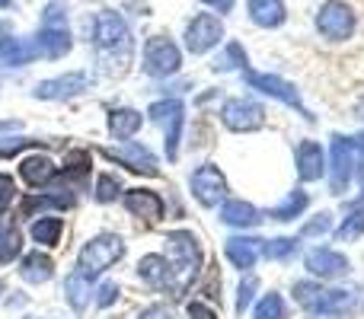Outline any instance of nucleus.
<instances>
[{"instance_id": "obj_1", "label": "nucleus", "mask_w": 364, "mask_h": 319, "mask_svg": "<svg viewBox=\"0 0 364 319\" xmlns=\"http://www.w3.org/2000/svg\"><path fill=\"white\" fill-rule=\"evenodd\" d=\"M122 256H125V243H122V237H115V233H102V237L90 239V243L80 249L77 271H80L83 278H96L106 269H112Z\"/></svg>"}, {"instance_id": "obj_2", "label": "nucleus", "mask_w": 364, "mask_h": 319, "mask_svg": "<svg viewBox=\"0 0 364 319\" xmlns=\"http://www.w3.org/2000/svg\"><path fill=\"white\" fill-rule=\"evenodd\" d=\"M93 42H96V48H100L102 55H115V51H122V55L128 58V51H132V32H128V23L115 10L96 13Z\"/></svg>"}, {"instance_id": "obj_3", "label": "nucleus", "mask_w": 364, "mask_h": 319, "mask_svg": "<svg viewBox=\"0 0 364 319\" xmlns=\"http://www.w3.org/2000/svg\"><path fill=\"white\" fill-rule=\"evenodd\" d=\"M166 249H170V265H173V275L182 278V288L195 278L201 265V252H198V239L192 237L188 230H173L166 233Z\"/></svg>"}, {"instance_id": "obj_4", "label": "nucleus", "mask_w": 364, "mask_h": 319, "mask_svg": "<svg viewBox=\"0 0 364 319\" xmlns=\"http://www.w3.org/2000/svg\"><path fill=\"white\" fill-rule=\"evenodd\" d=\"M316 29L329 42H346L355 32V13L346 0H326L316 13Z\"/></svg>"}, {"instance_id": "obj_5", "label": "nucleus", "mask_w": 364, "mask_h": 319, "mask_svg": "<svg viewBox=\"0 0 364 319\" xmlns=\"http://www.w3.org/2000/svg\"><path fill=\"white\" fill-rule=\"evenodd\" d=\"M220 121H224L230 131H259V128L265 125V109L259 106L256 99H243V96H237V99H227L224 109H220Z\"/></svg>"}, {"instance_id": "obj_6", "label": "nucleus", "mask_w": 364, "mask_h": 319, "mask_svg": "<svg viewBox=\"0 0 364 319\" xmlns=\"http://www.w3.org/2000/svg\"><path fill=\"white\" fill-rule=\"evenodd\" d=\"M179 64H182V55L170 38H164V36L147 38V45H144V70L147 74L151 77H173L179 70Z\"/></svg>"}, {"instance_id": "obj_7", "label": "nucleus", "mask_w": 364, "mask_h": 319, "mask_svg": "<svg viewBox=\"0 0 364 319\" xmlns=\"http://www.w3.org/2000/svg\"><path fill=\"white\" fill-rule=\"evenodd\" d=\"M188 185H192L195 201L205 205V207H214L218 201L227 198V179H224V173H220L218 166H211V163H205V166L195 169Z\"/></svg>"}, {"instance_id": "obj_8", "label": "nucleus", "mask_w": 364, "mask_h": 319, "mask_svg": "<svg viewBox=\"0 0 364 319\" xmlns=\"http://www.w3.org/2000/svg\"><path fill=\"white\" fill-rule=\"evenodd\" d=\"M246 83H250L252 90H259V93L272 96V99H282L284 106L297 109V112H301L304 119H314V115H310L307 109H304L301 93H297V90L291 87L288 80H282V77H275V74H252V70H246Z\"/></svg>"}, {"instance_id": "obj_9", "label": "nucleus", "mask_w": 364, "mask_h": 319, "mask_svg": "<svg viewBox=\"0 0 364 319\" xmlns=\"http://www.w3.org/2000/svg\"><path fill=\"white\" fill-rule=\"evenodd\" d=\"M154 119L164 125L166 131V157L176 160L179 153V134H182V121H186V106H182L179 99H164V102H154L151 112Z\"/></svg>"}, {"instance_id": "obj_10", "label": "nucleus", "mask_w": 364, "mask_h": 319, "mask_svg": "<svg viewBox=\"0 0 364 319\" xmlns=\"http://www.w3.org/2000/svg\"><path fill=\"white\" fill-rule=\"evenodd\" d=\"M220 38H224L220 19L211 16V13H198L186 29V48L192 51V55H205V51H211Z\"/></svg>"}, {"instance_id": "obj_11", "label": "nucleus", "mask_w": 364, "mask_h": 319, "mask_svg": "<svg viewBox=\"0 0 364 319\" xmlns=\"http://www.w3.org/2000/svg\"><path fill=\"white\" fill-rule=\"evenodd\" d=\"M355 175V151H352V138H342L336 134L333 138V160H329V185H333V195H342L348 188Z\"/></svg>"}, {"instance_id": "obj_12", "label": "nucleus", "mask_w": 364, "mask_h": 319, "mask_svg": "<svg viewBox=\"0 0 364 319\" xmlns=\"http://www.w3.org/2000/svg\"><path fill=\"white\" fill-rule=\"evenodd\" d=\"M83 90H90V74L70 70V74L55 77V80H42L36 87V96L38 99H70V96L83 93Z\"/></svg>"}, {"instance_id": "obj_13", "label": "nucleus", "mask_w": 364, "mask_h": 319, "mask_svg": "<svg viewBox=\"0 0 364 319\" xmlns=\"http://www.w3.org/2000/svg\"><path fill=\"white\" fill-rule=\"evenodd\" d=\"M304 265H307V271L316 278H342L348 271V259L336 249H310Z\"/></svg>"}, {"instance_id": "obj_14", "label": "nucleus", "mask_w": 364, "mask_h": 319, "mask_svg": "<svg viewBox=\"0 0 364 319\" xmlns=\"http://www.w3.org/2000/svg\"><path fill=\"white\" fill-rule=\"evenodd\" d=\"M106 157L122 163V166H128L132 173H144V175H157L160 173L157 157H154L147 147H141V144H125V147H119V151H106Z\"/></svg>"}, {"instance_id": "obj_15", "label": "nucleus", "mask_w": 364, "mask_h": 319, "mask_svg": "<svg viewBox=\"0 0 364 319\" xmlns=\"http://www.w3.org/2000/svg\"><path fill=\"white\" fill-rule=\"evenodd\" d=\"M323 173H326V153H323V147L316 141H304L297 147V175L304 182H316Z\"/></svg>"}, {"instance_id": "obj_16", "label": "nucleus", "mask_w": 364, "mask_h": 319, "mask_svg": "<svg viewBox=\"0 0 364 319\" xmlns=\"http://www.w3.org/2000/svg\"><path fill=\"white\" fill-rule=\"evenodd\" d=\"M224 252L240 271H246V269L256 265L259 256H262V239H256V237H230L224 243Z\"/></svg>"}, {"instance_id": "obj_17", "label": "nucleus", "mask_w": 364, "mask_h": 319, "mask_svg": "<svg viewBox=\"0 0 364 319\" xmlns=\"http://www.w3.org/2000/svg\"><path fill=\"white\" fill-rule=\"evenodd\" d=\"M125 207L134 214V217H144V220H160L164 217V198L151 188H132L125 195Z\"/></svg>"}, {"instance_id": "obj_18", "label": "nucleus", "mask_w": 364, "mask_h": 319, "mask_svg": "<svg viewBox=\"0 0 364 319\" xmlns=\"http://www.w3.org/2000/svg\"><path fill=\"white\" fill-rule=\"evenodd\" d=\"M138 275H141V281L151 284V288H166V284H173V265L166 256L151 252V256H144L138 262Z\"/></svg>"}, {"instance_id": "obj_19", "label": "nucleus", "mask_w": 364, "mask_h": 319, "mask_svg": "<svg viewBox=\"0 0 364 319\" xmlns=\"http://www.w3.org/2000/svg\"><path fill=\"white\" fill-rule=\"evenodd\" d=\"M36 55L48 58V61H58V58H64L70 51V32L68 29H45L36 36Z\"/></svg>"}, {"instance_id": "obj_20", "label": "nucleus", "mask_w": 364, "mask_h": 319, "mask_svg": "<svg viewBox=\"0 0 364 319\" xmlns=\"http://www.w3.org/2000/svg\"><path fill=\"white\" fill-rule=\"evenodd\" d=\"M246 10H250L252 23L262 26V29H275V26H282L284 16H288L284 0H250V4H246Z\"/></svg>"}, {"instance_id": "obj_21", "label": "nucleus", "mask_w": 364, "mask_h": 319, "mask_svg": "<svg viewBox=\"0 0 364 319\" xmlns=\"http://www.w3.org/2000/svg\"><path fill=\"white\" fill-rule=\"evenodd\" d=\"M19 175H23L32 188H42L58 175V166H55V160H48V157H26L19 163Z\"/></svg>"}, {"instance_id": "obj_22", "label": "nucleus", "mask_w": 364, "mask_h": 319, "mask_svg": "<svg viewBox=\"0 0 364 319\" xmlns=\"http://www.w3.org/2000/svg\"><path fill=\"white\" fill-rule=\"evenodd\" d=\"M36 58V45L26 38H0V64L6 67H26Z\"/></svg>"}, {"instance_id": "obj_23", "label": "nucleus", "mask_w": 364, "mask_h": 319, "mask_svg": "<svg viewBox=\"0 0 364 319\" xmlns=\"http://www.w3.org/2000/svg\"><path fill=\"white\" fill-rule=\"evenodd\" d=\"M19 275H23V281H29V284H45L51 275H55V262H51L45 252L36 249L19 262Z\"/></svg>"}, {"instance_id": "obj_24", "label": "nucleus", "mask_w": 364, "mask_h": 319, "mask_svg": "<svg viewBox=\"0 0 364 319\" xmlns=\"http://www.w3.org/2000/svg\"><path fill=\"white\" fill-rule=\"evenodd\" d=\"M220 220H224L227 227H243V230H246V227H256L262 217H259V211L250 205V201L230 198L224 205V211H220Z\"/></svg>"}, {"instance_id": "obj_25", "label": "nucleus", "mask_w": 364, "mask_h": 319, "mask_svg": "<svg viewBox=\"0 0 364 319\" xmlns=\"http://www.w3.org/2000/svg\"><path fill=\"white\" fill-rule=\"evenodd\" d=\"M141 112H134V109H112V115H109V131H112V138L119 141H132L134 134L141 131Z\"/></svg>"}, {"instance_id": "obj_26", "label": "nucleus", "mask_w": 364, "mask_h": 319, "mask_svg": "<svg viewBox=\"0 0 364 319\" xmlns=\"http://www.w3.org/2000/svg\"><path fill=\"white\" fill-rule=\"evenodd\" d=\"M32 239H36L38 246H58V239H61L64 233V220L61 217H51V214H45V217H38L36 224H32Z\"/></svg>"}, {"instance_id": "obj_27", "label": "nucleus", "mask_w": 364, "mask_h": 319, "mask_svg": "<svg viewBox=\"0 0 364 319\" xmlns=\"http://www.w3.org/2000/svg\"><path fill=\"white\" fill-rule=\"evenodd\" d=\"M355 307V294H348V291H326V294L320 297V303H316L310 313H320V316H339L346 313V310Z\"/></svg>"}, {"instance_id": "obj_28", "label": "nucleus", "mask_w": 364, "mask_h": 319, "mask_svg": "<svg viewBox=\"0 0 364 319\" xmlns=\"http://www.w3.org/2000/svg\"><path fill=\"white\" fill-rule=\"evenodd\" d=\"M307 205H310L307 192H291L288 198L282 201V205H278V207H272V211H269V217H275V220H294L297 214H301Z\"/></svg>"}, {"instance_id": "obj_29", "label": "nucleus", "mask_w": 364, "mask_h": 319, "mask_svg": "<svg viewBox=\"0 0 364 319\" xmlns=\"http://www.w3.org/2000/svg\"><path fill=\"white\" fill-rule=\"evenodd\" d=\"M64 291H68V301L74 310H83L90 301V278H83L80 271H74V275L68 278V284H64Z\"/></svg>"}, {"instance_id": "obj_30", "label": "nucleus", "mask_w": 364, "mask_h": 319, "mask_svg": "<svg viewBox=\"0 0 364 319\" xmlns=\"http://www.w3.org/2000/svg\"><path fill=\"white\" fill-rule=\"evenodd\" d=\"M23 252V239L13 227H0V265H10Z\"/></svg>"}, {"instance_id": "obj_31", "label": "nucleus", "mask_w": 364, "mask_h": 319, "mask_svg": "<svg viewBox=\"0 0 364 319\" xmlns=\"http://www.w3.org/2000/svg\"><path fill=\"white\" fill-rule=\"evenodd\" d=\"M252 319H288V310H284V301L278 294H265L262 301L252 310Z\"/></svg>"}, {"instance_id": "obj_32", "label": "nucleus", "mask_w": 364, "mask_h": 319, "mask_svg": "<svg viewBox=\"0 0 364 319\" xmlns=\"http://www.w3.org/2000/svg\"><path fill=\"white\" fill-rule=\"evenodd\" d=\"M297 252V239L294 237H278V239H262V256L265 259H291Z\"/></svg>"}, {"instance_id": "obj_33", "label": "nucleus", "mask_w": 364, "mask_h": 319, "mask_svg": "<svg viewBox=\"0 0 364 319\" xmlns=\"http://www.w3.org/2000/svg\"><path fill=\"white\" fill-rule=\"evenodd\" d=\"M361 233H364V207H358V211L348 214L346 224L336 230V239H339V243H352V239H358Z\"/></svg>"}, {"instance_id": "obj_34", "label": "nucleus", "mask_w": 364, "mask_h": 319, "mask_svg": "<svg viewBox=\"0 0 364 319\" xmlns=\"http://www.w3.org/2000/svg\"><path fill=\"white\" fill-rule=\"evenodd\" d=\"M323 294H326V288H320L316 281H297L294 284V301L301 303V307H307V310H314L316 303H320Z\"/></svg>"}, {"instance_id": "obj_35", "label": "nucleus", "mask_w": 364, "mask_h": 319, "mask_svg": "<svg viewBox=\"0 0 364 319\" xmlns=\"http://www.w3.org/2000/svg\"><path fill=\"white\" fill-rule=\"evenodd\" d=\"M70 195H38V198H29L23 205V214H32V211H45V207H70Z\"/></svg>"}, {"instance_id": "obj_36", "label": "nucleus", "mask_w": 364, "mask_h": 319, "mask_svg": "<svg viewBox=\"0 0 364 319\" xmlns=\"http://www.w3.org/2000/svg\"><path fill=\"white\" fill-rule=\"evenodd\" d=\"M42 26L45 29H68V6L61 0H51L42 13Z\"/></svg>"}, {"instance_id": "obj_37", "label": "nucleus", "mask_w": 364, "mask_h": 319, "mask_svg": "<svg viewBox=\"0 0 364 319\" xmlns=\"http://www.w3.org/2000/svg\"><path fill=\"white\" fill-rule=\"evenodd\" d=\"M214 67L218 70H230V67H246V51H243V45H237V42H230L227 45V51L214 61Z\"/></svg>"}, {"instance_id": "obj_38", "label": "nucleus", "mask_w": 364, "mask_h": 319, "mask_svg": "<svg viewBox=\"0 0 364 319\" xmlns=\"http://www.w3.org/2000/svg\"><path fill=\"white\" fill-rule=\"evenodd\" d=\"M119 192H122V182L115 175H100L96 179V201H115Z\"/></svg>"}, {"instance_id": "obj_39", "label": "nucleus", "mask_w": 364, "mask_h": 319, "mask_svg": "<svg viewBox=\"0 0 364 319\" xmlns=\"http://www.w3.org/2000/svg\"><path fill=\"white\" fill-rule=\"evenodd\" d=\"M256 288H259L256 278H246V281L240 284V294H237V313H240V316H243L246 310H250V303H252V294H256Z\"/></svg>"}, {"instance_id": "obj_40", "label": "nucleus", "mask_w": 364, "mask_h": 319, "mask_svg": "<svg viewBox=\"0 0 364 319\" xmlns=\"http://www.w3.org/2000/svg\"><path fill=\"white\" fill-rule=\"evenodd\" d=\"M36 141L32 138H4L0 141V160L4 157H16L19 151H26V147H32Z\"/></svg>"}, {"instance_id": "obj_41", "label": "nucleus", "mask_w": 364, "mask_h": 319, "mask_svg": "<svg viewBox=\"0 0 364 319\" xmlns=\"http://www.w3.org/2000/svg\"><path fill=\"white\" fill-rule=\"evenodd\" d=\"M13 195H16V182H13V175L0 173V211H4V207L13 201Z\"/></svg>"}, {"instance_id": "obj_42", "label": "nucleus", "mask_w": 364, "mask_h": 319, "mask_svg": "<svg viewBox=\"0 0 364 319\" xmlns=\"http://www.w3.org/2000/svg\"><path fill=\"white\" fill-rule=\"evenodd\" d=\"M352 151H355V173L364 179V131L352 138Z\"/></svg>"}, {"instance_id": "obj_43", "label": "nucleus", "mask_w": 364, "mask_h": 319, "mask_svg": "<svg viewBox=\"0 0 364 319\" xmlns=\"http://www.w3.org/2000/svg\"><path fill=\"white\" fill-rule=\"evenodd\" d=\"M329 230V214H320L316 220H310L307 227H304V237H320V233Z\"/></svg>"}, {"instance_id": "obj_44", "label": "nucleus", "mask_w": 364, "mask_h": 319, "mask_svg": "<svg viewBox=\"0 0 364 319\" xmlns=\"http://www.w3.org/2000/svg\"><path fill=\"white\" fill-rule=\"evenodd\" d=\"M188 319H218V313L205 303H188Z\"/></svg>"}, {"instance_id": "obj_45", "label": "nucleus", "mask_w": 364, "mask_h": 319, "mask_svg": "<svg viewBox=\"0 0 364 319\" xmlns=\"http://www.w3.org/2000/svg\"><path fill=\"white\" fill-rule=\"evenodd\" d=\"M115 297H119V288H115L112 281L102 284V288H100V307H109V303H112Z\"/></svg>"}, {"instance_id": "obj_46", "label": "nucleus", "mask_w": 364, "mask_h": 319, "mask_svg": "<svg viewBox=\"0 0 364 319\" xmlns=\"http://www.w3.org/2000/svg\"><path fill=\"white\" fill-rule=\"evenodd\" d=\"M138 319H173V313H170L166 307H160V303H157V307H147Z\"/></svg>"}, {"instance_id": "obj_47", "label": "nucleus", "mask_w": 364, "mask_h": 319, "mask_svg": "<svg viewBox=\"0 0 364 319\" xmlns=\"http://www.w3.org/2000/svg\"><path fill=\"white\" fill-rule=\"evenodd\" d=\"M211 10H218V13H230L233 10V0H205Z\"/></svg>"}, {"instance_id": "obj_48", "label": "nucleus", "mask_w": 364, "mask_h": 319, "mask_svg": "<svg viewBox=\"0 0 364 319\" xmlns=\"http://www.w3.org/2000/svg\"><path fill=\"white\" fill-rule=\"evenodd\" d=\"M10 128H16V121H0V131H10Z\"/></svg>"}, {"instance_id": "obj_49", "label": "nucleus", "mask_w": 364, "mask_h": 319, "mask_svg": "<svg viewBox=\"0 0 364 319\" xmlns=\"http://www.w3.org/2000/svg\"><path fill=\"white\" fill-rule=\"evenodd\" d=\"M358 119H364V99L358 102Z\"/></svg>"}, {"instance_id": "obj_50", "label": "nucleus", "mask_w": 364, "mask_h": 319, "mask_svg": "<svg viewBox=\"0 0 364 319\" xmlns=\"http://www.w3.org/2000/svg\"><path fill=\"white\" fill-rule=\"evenodd\" d=\"M0 6H4V10H6V6H13V0H0Z\"/></svg>"}, {"instance_id": "obj_51", "label": "nucleus", "mask_w": 364, "mask_h": 319, "mask_svg": "<svg viewBox=\"0 0 364 319\" xmlns=\"http://www.w3.org/2000/svg\"><path fill=\"white\" fill-rule=\"evenodd\" d=\"M361 198H364V195H361Z\"/></svg>"}]
</instances>
